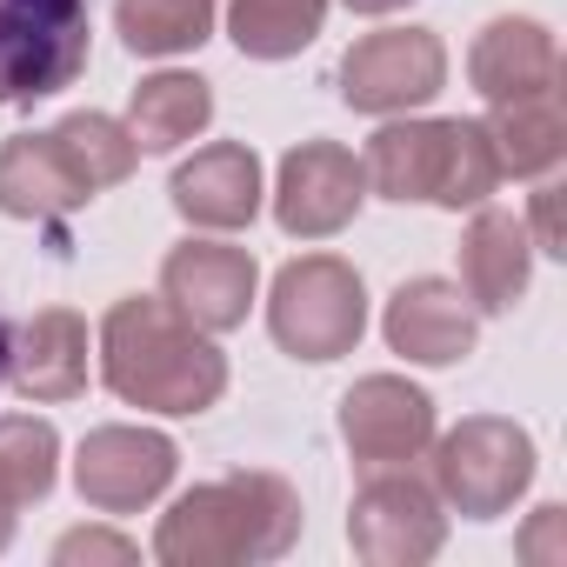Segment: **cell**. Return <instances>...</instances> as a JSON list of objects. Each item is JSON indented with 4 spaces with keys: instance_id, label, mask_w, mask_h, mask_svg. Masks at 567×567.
<instances>
[{
    "instance_id": "30bf717a",
    "label": "cell",
    "mask_w": 567,
    "mask_h": 567,
    "mask_svg": "<svg viewBox=\"0 0 567 567\" xmlns=\"http://www.w3.org/2000/svg\"><path fill=\"white\" fill-rule=\"evenodd\" d=\"M181 467V447L154 427H94L74 454V487L101 514H134L167 494Z\"/></svg>"
},
{
    "instance_id": "83f0119b",
    "label": "cell",
    "mask_w": 567,
    "mask_h": 567,
    "mask_svg": "<svg viewBox=\"0 0 567 567\" xmlns=\"http://www.w3.org/2000/svg\"><path fill=\"white\" fill-rule=\"evenodd\" d=\"M354 14H394V8H408V0H348Z\"/></svg>"
},
{
    "instance_id": "cb8c5ba5",
    "label": "cell",
    "mask_w": 567,
    "mask_h": 567,
    "mask_svg": "<svg viewBox=\"0 0 567 567\" xmlns=\"http://www.w3.org/2000/svg\"><path fill=\"white\" fill-rule=\"evenodd\" d=\"M54 461H61L54 421H34V414H8V421H0V494H8L14 507L54 494Z\"/></svg>"
},
{
    "instance_id": "ba28073f",
    "label": "cell",
    "mask_w": 567,
    "mask_h": 567,
    "mask_svg": "<svg viewBox=\"0 0 567 567\" xmlns=\"http://www.w3.org/2000/svg\"><path fill=\"white\" fill-rule=\"evenodd\" d=\"M447 81V48L427 28H381L341 54V101L354 114H408Z\"/></svg>"
},
{
    "instance_id": "f546056e",
    "label": "cell",
    "mask_w": 567,
    "mask_h": 567,
    "mask_svg": "<svg viewBox=\"0 0 567 567\" xmlns=\"http://www.w3.org/2000/svg\"><path fill=\"white\" fill-rule=\"evenodd\" d=\"M0 381H8V328H0Z\"/></svg>"
},
{
    "instance_id": "3957f363",
    "label": "cell",
    "mask_w": 567,
    "mask_h": 567,
    "mask_svg": "<svg viewBox=\"0 0 567 567\" xmlns=\"http://www.w3.org/2000/svg\"><path fill=\"white\" fill-rule=\"evenodd\" d=\"M368 181L388 200H434V207H481L501 187V161L481 121H388L368 141Z\"/></svg>"
},
{
    "instance_id": "4fadbf2b",
    "label": "cell",
    "mask_w": 567,
    "mask_h": 567,
    "mask_svg": "<svg viewBox=\"0 0 567 567\" xmlns=\"http://www.w3.org/2000/svg\"><path fill=\"white\" fill-rule=\"evenodd\" d=\"M381 334H388L394 354H408V361H421V368H454V361L474 354L481 315H474V301L454 288V280L421 274V280H401V288H394Z\"/></svg>"
},
{
    "instance_id": "5bb4252c",
    "label": "cell",
    "mask_w": 567,
    "mask_h": 567,
    "mask_svg": "<svg viewBox=\"0 0 567 567\" xmlns=\"http://www.w3.org/2000/svg\"><path fill=\"white\" fill-rule=\"evenodd\" d=\"M174 214L194 220V227H214V234H234L260 214V161L254 147L240 141H214L200 147L194 161L174 167Z\"/></svg>"
},
{
    "instance_id": "2e32d148",
    "label": "cell",
    "mask_w": 567,
    "mask_h": 567,
    "mask_svg": "<svg viewBox=\"0 0 567 567\" xmlns=\"http://www.w3.org/2000/svg\"><path fill=\"white\" fill-rule=\"evenodd\" d=\"M527 274H534L527 227L501 207H481L461 234V295L474 301V315H507L527 295Z\"/></svg>"
},
{
    "instance_id": "7c38bea8",
    "label": "cell",
    "mask_w": 567,
    "mask_h": 567,
    "mask_svg": "<svg viewBox=\"0 0 567 567\" xmlns=\"http://www.w3.org/2000/svg\"><path fill=\"white\" fill-rule=\"evenodd\" d=\"M260 288V267L247 247H220V240H181L161 260V301L181 308L200 334H227L247 321Z\"/></svg>"
},
{
    "instance_id": "9a60e30c",
    "label": "cell",
    "mask_w": 567,
    "mask_h": 567,
    "mask_svg": "<svg viewBox=\"0 0 567 567\" xmlns=\"http://www.w3.org/2000/svg\"><path fill=\"white\" fill-rule=\"evenodd\" d=\"M8 381L28 401H74L87 388V321L68 308H41L8 328Z\"/></svg>"
},
{
    "instance_id": "277c9868",
    "label": "cell",
    "mask_w": 567,
    "mask_h": 567,
    "mask_svg": "<svg viewBox=\"0 0 567 567\" xmlns=\"http://www.w3.org/2000/svg\"><path fill=\"white\" fill-rule=\"evenodd\" d=\"M267 328L295 361H341L368 334V288L334 254H301L274 274Z\"/></svg>"
},
{
    "instance_id": "7a4b0ae2",
    "label": "cell",
    "mask_w": 567,
    "mask_h": 567,
    "mask_svg": "<svg viewBox=\"0 0 567 567\" xmlns=\"http://www.w3.org/2000/svg\"><path fill=\"white\" fill-rule=\"evenodd\" d=\"M301 540V494L280 474H227L181 494L161 527L154 554L167 567H234V560H280Z\"/></svg>"
},
{
    "instance_id": "8fae6325",
    "label": "cell",
    "mask_w": 567,
    "mask_h": 567,
    "mask_svg": "<svg viewBox=\"0 0 567 567\" xmlns=\"http://www.w3.org/2000/svg\"><path fill=\"white\" fill-rule=\"evenodd\" d=\"M341 441L361 467H408L434 441V401L401 374H368L341 394Z\"/></svg>"
},
{
    "instance_id": "d4e9b609",
    "label": "cell",
    "mask_w": 567,
    "mask_h": 567,
    "mask_svg": "<svg viewBox=\"0 0 567 567\" xmlns=\"http://www.w3.org/2000/svg\"><path fill=\"white\" fill-rule=\"evenodd\" d=\"M141 547L127 540V534H107V527H81V534H61V547H54V560L61 567H81V560H134Z\"/></svg>"
},
{
    "instance_id": "6da1fadb",
    "label": "cell",
    "mask_w": 567,
    "mask_h": 567,
    "mask_svg": "<svg viewBox=\"0 0 567 567\" xmlns=\"http://www.w3.org/2000/svg\"><path fill=\"white\" fill-rule=\"evenodd\" d=\"M101 381L147 414H207L227 394V354L181 308L127 295L101 321Z\"/></svg>"
},
{
    "instance_id": "d6986e66",
    "label": "cell",
    "mask_w": 567,
    "mask_h": 567,
    "mask_svg": "<svg viewBox=\"0 0 567 567\" xmlns=\"http://www.w3.org/2000/svg\"><path fill=\"white\" fill-rule=\"evenodd\" d=\"M487 141H494V161H501V181L507 174H554L560 154H567V121H560V87L547 94H520V101H494V114L481 121Z\"/></svg>"
},
{
    "instance_id": "603a6c76",
    "label": "cell",
    "mask_w": 567,
    "mask_h": 567,
    "mask_svg": "<svg viewBox=\"0 0 567 567\" xmlns=\"http://www.w3.org/2000/svg\"><path fill=\"white\" fill-rule=\"evenodd\" d=\"M54 134V147L68 154V167L87 181V194H101V187H121L127 174H134V161H141V147H134V134L114 121V114H68V121H54L48 127Z\"/></svg>"
},
{
    "instance_id": "44dd1931",
    "label": "cell",
    "mask_w": 567,
    "mask_h": 567,
    "mask_svg": "<svg viewBox=\"0 0 567 567\" xmlns=\"http://www.w3.org/2000/svg\"><path fill=\"white\" fill-rule=\"evenodd\" d=\"M328 28V0H227V34L247 61H288Z\"/></svg>"
},
{
    "instance_id": "ac0fdd59",
    "label": "cell",
    "mask_w": 567,
    "mask_h": 567,
    "mask_svg": "<svg viewBox=\"0 0 567 567\" xmlns=\"http://www.w3.org/2000/svg\"><path fill=\"white\" fill-rule=\"evenodd\" d=\"M87 200L94 194L68 167L54 134H14L8 147H0V214H14V220H68Z\"/></svg>"
},
{
    "instance_id": "5b68a950",
    "label": "cell",
    "mask_w": 567,
    "mask_h": 567,
    "mask_svg": "<svg viewBox=\"0 0 567 567\" xmlns=\"http://www.w3.org/2000/svg\"><path fill=\"white\" fill-rule=\"evenodd\" d=\"M87 68V0H0V107H34Z\"/></svg>"
},
{
    "instance_id": "e0dca14e",
    "label": "cell",
    "mask_w": 567,
    "mask_h": 567,
    "mask_svg": "<svg viewBox=\"0 0 567 567\" xmlns=\"http://www.w3.org/2000/svg\"><path fill=\"white\" fill-rule=\"evenodd\" d=\"M467 81L481 87V101H520V94H547L560 87V48L540 21H487L474 54H467Z\"/></svg>"
},
{
    "instance_id": "7402d4cb",
    "label": "cell",
    "mask_w": 567,
    "mask_h": 567,
    "mask_svg": "<svg viewBox=\"0 0 567 567\" xmlns=\"http://www.w3.org/2000/svg\"><path fill=\"white\" fill-rule=\"evenodd\" d=\"M114 34L127 54L167 61L214 34V0H114Z\"/></svg>"
},
{
    "instance_id": "f1b7e54d",
    "label": "cell",
    "mask_w": 567,
    "mask_h": 567,
    "mask_svg": "<svg viewBox=\"0 0 567 567\" xmlns=\"http://www.w3.org/2000/svg\"><path fill=\"white\" fill-rule=\"evenodd\" d=\"M14 514H21V507H14L8 494H0V547H8V540H14Z\"/></svg>"
},
{
    "instance_id": "4316f807",
    "label": "cell",
    "mask_w": 567,
    "mask_h": 567,
    "mask_svg": "<svg viewBox=\"0 0 567 567\" xmlns=\"http://www.w3.org/2000/svg\"><path fill=\"white\" fill-rule=\"evenodd\" d=\"M534 247L540 254H567L560 247V181H540L534 187Z\"/></svg>"
},
{
    "instance_id": "9c48e42d",
    "label": "cell",
    "mask_w": 567,
    "mask_h": 567,
    "mask_svg": "<svg viewBox=\"0 0 567 567\" xmlns=\"http://www.w3.org/2000/svg\"><path fill=\"white\" fill-rule=\"evenodd\" d=\"M368 200V167L341 147V141H301L280 161L274 181V220L295 240H328L341 234Z\"/></svg>"
},
{
    "instance_id": "ffe728a7",
    "label": "cell",
    "mask_w": 567,
    "mask_h": 567,
    "mask_svg": "<svg viewBox=\"0 0 567 567\" xmlns=\"http://www.w3.org/2000/svg\"><path fill=\"white\" fill-rule=\"evenodd\" d=\"M214 121V87L200 74H147L127 101V134L141 154H174Z\"/></svg>"
},
{
    "instance_id": "8992f818",
    "label": "cell",
    "mask_w": 567,
    "mask_h": 567,
    "mask_svg": "<svg viewBox=\"0 0 567 567\" xmlns=\"http://www.w3.org/2000/svg\"><path fill=\"white\" fill-rule=\"evenodd\" d=\"M427 447H434V494L467 520L507 514L534 481V441H527V427H514L501 414H474Z\"/></svg>"
},
{
    "instance_id": "52a82bcc",
    "label": "cell",
    "mask_w": 567,
    "mask_h": 567,
    "mask_svg": "<svg viewBox=\"0 0 567 567\" xmlns=\"http://www.w3.org/2000/svg\"><path fill=\"white\" fill-rule=\"evenodd\" d=\"M348 540L374 567H421L447 540L441 494L427 481H414L408 467H374V481H361V494H354Z\"/></svg>"
},
{
    "instance_id": "484cf974",
    "label": "cell",
    "mask_w": 567,
    "mask_h": 567,
    "mask_svg": "<svg viewBox=\"0 0 567 567\" xmlns=\"http://www.w3.org/2000/svg\"><path fill=\"white\" fill-rule=\"evenodd\" d=\"M527 560H567V514L560 507H534V527L520 534Z\"/></svg>"
}]
</instances>
